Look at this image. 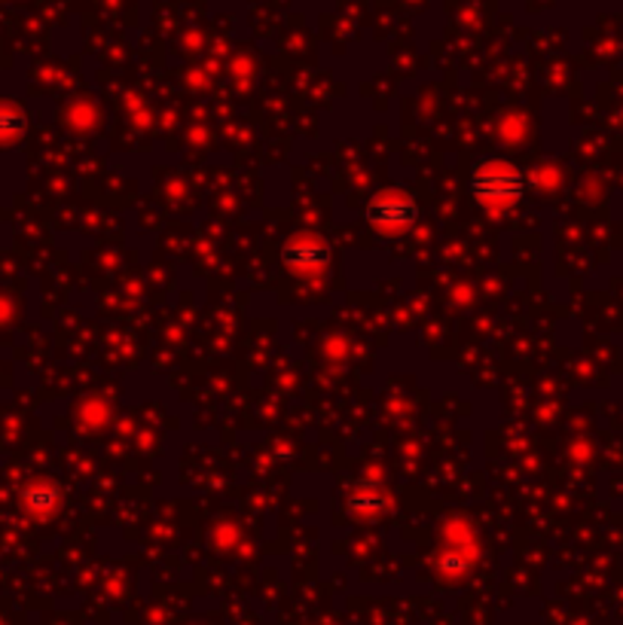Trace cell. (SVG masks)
Segmentation results:
<instances>
[{
	"label": "cell",
	"mask_w": 623,
	"mask_h": 625,
	"mask_svg": "<svg viewBox=\"0 0 623 625\" xmlns=\"http://www.w3.org/2000/svg\"><path fill=\"white\" fill-rule=\"evenodd\" d=\"M468 190L480 208H486L490 214H508L529 193V175L513 162L486 156V160H476L471 165Z\"/></svg>",
	"instance_id": "obj_1"
},
{
	"label": "cell",
	"mask_w": 623,
	"mask_h": 625,
	"mask_svg": "<svg viewBox=\"0 0 623 625\" xmlns=\"http://www.w3.org/2000/svg\"><path fill=\"white\" fill-rule=\"evenodd\" d=\"M419 217H422L419 199L400 187L379 190L364 205V224L385 239H397V235L410 232L412 226L419 224Z\"/></svg>",
	"instance_id": "obj_2"
},
{
	"label": "cell",
	"mask_w": 623,
	"mask_h": 625,
	"mask_svg": "<svg viewBox=\"0 0 623 625\" xmlns=\"http://www.w3.org/2000/svg\"><path fill=\"white\" fill-rule=\"evenodd\" d=\"M330 259H333L330 241L312 235V232H300L294 239L284 241V247H281V266L303 281L325 278L330 272Z\"/></svg>",
	"instance_id": "obj_3"
},
{
	"label": "cell",
	"mask_w": 623,
	"mask_h": 625,
	"mask_svg": "<svg viewBox=\"0 0 623 625\" xmlns=\"http://www.w3.org/2000/svg\"><path fill=\"white\" fill-rule=\"evenodd\" d=\"M476 561V537L465 522H453L443 537V549L434 556V567L443 577H465Z\"/></svg>",
	"instance_id": "obj_4"
},
{
	"label": "cell",
	"mask_w": 623,
	"mask_h": 625,
	"mask_svg": "<svg viewBox=\"0 0 623 625\" xmlns=\"http://www.w3.org/2000/svg\"><path fill=\"white\" fill-rule=\"evenodd\" d=\"M392 507L389 488H382V482L377 480H358L348 485L345 492V510L358 519H377Z\"/></svg>",
	"instance_id": "obj_5"
},
{
	"label": "cell",
	"mask_w": 623,
	"mask_h": 625,
	"mask_svg": "<svg viewBox=\"0 0 623 625\" xmlns=\"http://www.w3.org/2000/svg\"><path fill=\"white\" fill-rule=\"evenodd\" d=\"M18 503L34 519H50L65 503V488L55 480H31L28 485H22Z\"/></svg>",
	"instance_id": "obj_6"
},
{
	"label": "cell",
	"mask_w": 623,
	"mask_h": 625,
	"mask_svg": "<svg viewBox=\"0 0 623 625\" xmlns=\"http://www.w3.org/2000/svg\"><path fill=\"white\" fill-rule=\"evenodd\" d=\"M28 135V116L13 101H0V150L18 146Z\"/></svg>",
	"instance_id": "obj_7"
}]
</instances>
